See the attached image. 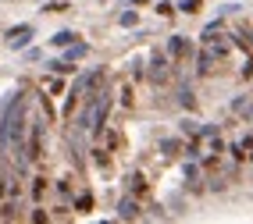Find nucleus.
<instances>
[{"label": "nucleus", "mask_w": 253, "mask_h": 224, "mask_svg": "<svg viewBox=\"0 0 253 224\" xmlns=\"http://www.w3.org/2000/svg\"><path fill=\"white\" fill-rule=\"evenodd\" d=\"M25 125H29V103L25 96L18 93L4 114H0V149L14 153V160H18V167L25 171L29 167V153H25Z\"/></svg>", "instance_id": "f257e3e1"}, {"label": "nucleus", "mask_w": 253, "mask_h": 224, "mask_svg": "<svg viewBox=\"0 0 253 224\" xmlns=\"http://www.w3.org/2000/svg\"><path fill=\"white\" fill-rule=\"evenodd\" d=\"M4 39H7L14 50H22V46L32 39V25H14V29H7V32H4Z\"/></svg>", "instance_id": "f03ea898"}, {"label": "nucleus", "mask_w": 253, "mask_h": 224, "mask_svg": "<svg viewBox=\"0 0 253 224\" xmlns=\"http://www.w3.org/2000/svg\"><path fill=\"white\" fill-rule=\"evenodd\" d=\"M150 68H154V72H150V78H154V82H164V78H168V61H164V54H154V64H150Z\"/></svg>", "instance_id": "7ed1b4c3"}, {"label": "nucleus", "mask_w": 253, "mask_h": 224, "mask_svg": "<svg viewBox=\"0 0 253 224\" xmlns=\"http://www.w3.org/2000/svg\"><path fill=\"white\" fill-rule=\"evenodd\" d=\"M79 36H75V32L72 29H61V32H54V36H50V43H54V46H72Z\"/></svg>", "instance_id": "20e7f679"}, {"label": "nucleus", "mask_w": 253, "mask_h": 224, "mask_svg": "<svg viewBox=\"0 0 253 224\" xmlns=\"http://www.w3.org/2000/svg\"><path fill=\"white\" fill-rule=\"evenodd\" d=\"M185 50H189V43H185V36H171V39H168V54H171V57H182Z\"/></svg>", "instance_id": "39448f33"}, {"label": "nucleus", "mask_w": 253, "mask_h": 224, "mask_svg": "<svg viewBox=\"0 0 253 224\" xmlns=\"http://www.w3.org/2000/svg\"><path fill=\"white\" fill-rule=\"evenodd\" d=\"M118 217H122V221H132V217H139V206L132 203V199H122V206H118Z\"/></svg>", "instance_id": "423d86ee"}, {"label": "nucleus", "mask_w": 253, "mask_h": 224, "mask_svg": "<svg viewBox=\"0 0 253 224\" xmlns=\"http://www.w3.org/2000/svg\"><path fill=\"white\" fill-rule=\"evenodd\" d=\"M89 54V46L86 43H72L68 46V54H64V61H79V57H86Z\"/></svg>", "instance_id": "0eeeda50"}, {"label": "nucleus", "mask_w": 253, "mask_h": 224, "mask_svg": "<svg viewBox=\"0 0 253 224\" xmlns=\"http://www.w3.org/2000/svg\"><path fill=\"white\" fill-rule=\"evenodd\" d=\"M50 68H54L57 75H68L72 72V61H50Z\"/></svg>", "instance_id": "6e6552de"}, {"label": "nucleus", "mask_w": 253, "mask_h": 224, "mask_svg": "<svg viewBox=\"0 0 253 224\" xmlns=\"http://www.w3.org/2000/svg\"><path fill=\"white\" fill-rule=\"evenodd\" d=\"M89 206H93V196H89V192L75 199V210H82V214H86V210H89Z\"/></svg>", "instance_id": "1a4fd4ad"}, {"label": "nucleus", "mask_w": 253, "mask_h": 224, "mask_svg": "<svg viewBox=\"0 0 253 224\" xmlns=\"http://www.w3.org/2000/svg\"><path fill=\"white\" fill-rule=\"evenodd\" d=\"M178 11H185V14H196V11H200V0H182V4H178Z\"/></svg>", "instance_id": "9d476101"}, {"label": "nucleus", "mask_w": 253, "mask_h": 224, "mask_svg": "<svg viewBox=\"0 0 253 224\" xmlns=\"http://www.w3.org/2000/svg\"><path fill=\"white\" fill-rule=\"evenodd\" d=\"M178 100H182V107H193V93H189V85H182V93H178Z\"/></svg>", "instance_id": "9b49d317"}, {"label": "nucleus", "mask_w": 253, "mask_h": 224, "mask_svg": "<svg viewBox=\"0 0 253 224\" xmlns=\"http://www.w3.org/2000/svg\"><path fill=\"white\" fill-rule=\"evenodd\" d=\"M122 25H125V29L136 25V11H125V14H122Z\"/></svg>", "instance_id": "f8f14e48"}, {"label": "nucleus", "mask_w": 253, "mask_h": 224, "mask_svg": "<svg viewBox=\"0 0 253 224\" xmlns=\"http://www.w3.org/2000/svg\"><path fill=\"white\" fill-rule=\"evenodd\" d=\"M161 149H164V153H175V149H178V143H175V139H168V143H161Z\"/></svg>", "instance_id": "ddd939ff"}, {"label": "nucleus", "mask_w": 253, "mask_h": 224, "mask_svg": "<svg viewBox=\"0 0 253 224\" xmlns=\"http://www.w3.org/2000/svg\"><path fill=\"white\" fill-rule=\"evenodd\" d=\"M243 75H246V78L253 75V61H246V68H243Z\"/></svg>", "instance_id": "4468645a"}, {"label": "nucleus", "mask_w": 253, "mask_h": 224, "mask_svg": "<svg viewBox=\"0 0 253 224\" xmlns=\"http://www.w3.org/2000/svg\"><path fill=\"white\" fill-rule=\"evenodd\" d=\"M132 4H146V0H132Z\"/></svg>", "instance_id": "2eb2a0df"}]
</instances>
